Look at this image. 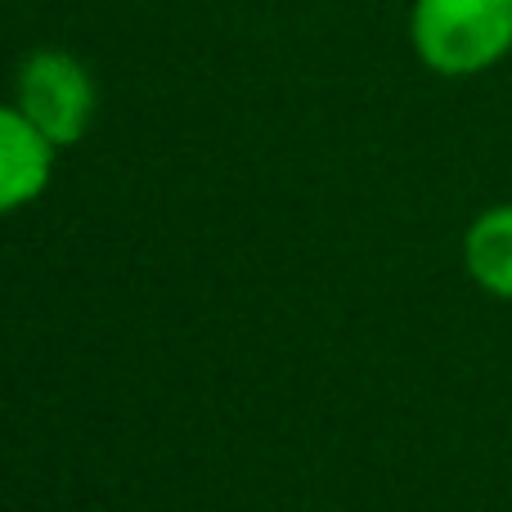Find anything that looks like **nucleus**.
<instances>
[{
  "mask_svg": "<svg viewBox=\"0 0 512 512\" xmlns=\"http://www.w3.org/2000/svg\"><path fill=\"white\" fill-rule=\"evenodd\" d=\"M414 50L441 77H472L512 50V0H414Z\"/></svg>",
  "mask_w": 512,
  "mask_h": 512,
  "instance_id": "1",
  "label": "nucleus"
},
{
  "mask_svg": "<svg viewBox=\"0 0 512 512\" xmlns=\"http://www.w3.org/2000/svg\"><path fill=\"white\" fill-rule=\"evenodd\" d=\"M54 144L18 108H0V216L27 207L50 185Z\"/></svg>",
  "mask_w": 512,
  "mask_h": 512,
  "instance_id": "3",
  "label": "nucleus"
},
{
  "mask_svg": "<svg viewBox=\"0 0 512 512\" xmlns=\"http://www.w3.org/2000/svg\"><path fill=\"white\" fill-rule=\"evenodd\" d=\"M463 261L486 292L512 301V207H490L463 239Z\"/></svg>",
  "mask_w": 512,
  "mask_h": 512,
  "instance_id": "4",
  "label": "nucleus"
},
{
  "mask_svg": "<svg viewBox=\"0 0 512 512\" xmlns=\"http://www.w3.org/2000/svg\"><path fill=\"white\" fill-rule=\"evenodd\" d=\"M18 113L59 149V144H77L86 135L90 117H95V86L90 72L81 68L72 54L41 50L23 63L18 72Z\"/></svg>",
  "mask_w": 512,
  "mask_h": 512,
  "instance_id": "2",
  "label": "nucleus"
}]
</instances>
